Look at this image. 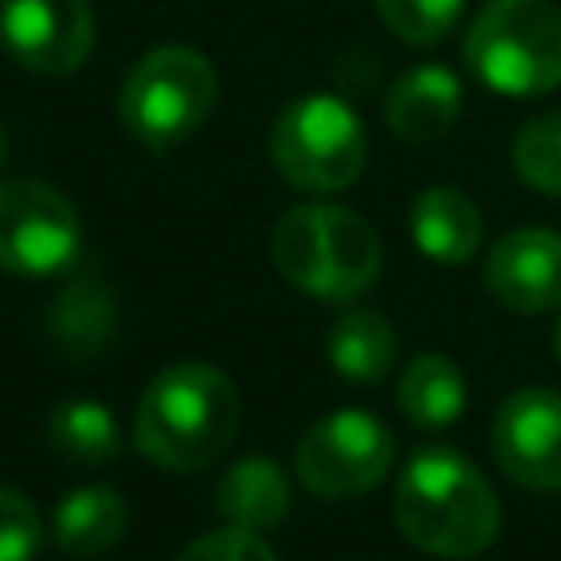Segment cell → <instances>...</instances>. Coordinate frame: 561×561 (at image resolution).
<instances>
[{
	"instance_id": "5b68a950",
	"label": "cell",
	"mask_w": 561,
	"mask_h": 561,
	"mask_svg": "<svg viewBox=\"0 0 561 561\" xmlns=\"http://www.w3.org/2000/svg\"><path fill=\"white\" fill-rule=\"evenodd\" d=\"M219 79L206 53L188 44L149 48L118 88V123L131 140L149 149H171L188 140L215 110Z\"/></svg>"
},
{
	"instance_id": "30bf717a",
	"label": "cell",
	"mask_w": 561,
	"mask_h": 561,
	"mask_svg": "<svg viewBox=\"0 0 561 561\" xmlns=\"http://www.w3.org/2000/svg\"><path fill=\"white\" fill-rule=\"evenodd\" d=\"M0 39L35 75H70L88 61L96 26L88 0H4Z\"/></svg>"
},
{
	"instance_id": "52a82bcc",
	"label": "cell",
	"mask_w": 561,
	"mask_h": 561,
	"mask_svg": "<svg viewBox=\"0 0 561 561\" xmlns=\"http://www.w3.org/2000/svg\"><path fill=\"white\" fill-rule=\"evenodd\" d=\"M390 465H394V438L364 408H337L320 416L294 447L298 482L320 500H355L381 486Z\"/></svg>"
},
{
	"instance_id": "ac0fdd59",
	"label": "cell",
	"mask_w": 561,
	"mask_h": 561,
	"mask_svg": "<svg viewBox=\"0 0 561 561\" xmlns=\"http://www.w3.org/2000/svg\"><path fill=\"white\" fill-rule=\"evenodd\" d=\"M329 364L359 386L381 381L394 368V329L381 311L351 307L329 329Z\"/></svg>"
},
{
	"instance_id": "8fae6325",
	"label": "cell",
	"mask_w": 561,
	"mask_h": 561,
	"mask_svg": "<svg viewBox=\"0 0 561 561\" xmlns=\"http://www.w3.org/2000/svg\"><path fill=\"white\" fill-rule=\"evenodd\" d=\"M486 289L522 316L561 307V232L517 228L504 232L486 254Z\"/></svg>"
},
{
	"instance_id": "9a60e30c",
	"label": "cell",
	"mask_w": 561,
	"mask_h": 561,
	"mask_svg": "<svg viewBox=\"0 0 561 561\" xmlns=\"http://www.w3.org/2000/svg\"><path fill=\"white\" fill-rule=\"evenodd\" d=\"M114 294L101 285V276L75 272L48 307V333L70 359H96L114 337Z\"/></svg>"
},
{
	"instance_id": "2e32d148",
	"label": "cell",
	"mask_w": 561,
	"mask_h": 561,
	"mask_svg": "<svg viewBox=\"0 0 561 561\" xmlns=\"http://www.w3.org/2000/svg\"><path fill=\"white\" fill-rule=\"evenodd\" d=\"M289 500H294L289 478H285V469H280L276 460H267V456H245V460H237V465L219 478V491H215L219 517H224L228 526L254 530V535L280 526L285 513H289Z\"/></svg>"
},
{
	"instance_id": "7a4b0ae2",
	"label": "cell",
	"mask_w": 561,
	"mask_h": 561,
	"mask_svg": "<svg viewBox=\"0 0 561 561\" xmlns=\"http://www.w3.org/2000/svg\"><path fill=\"white\" fill-rule=\"evenodd\" d=\"M241 399L228 373L210 364H171L162 368L136 403V447L145 460L171 473L206 469L237 438Z\"/></svg>"
},
{
	"instance_id": "5bb4252c",
	"label": "cell",
	"mask_w": 561,
	"mask_h": 561,
	"mask_svg": "<svg viewBox=\"0 0 561 561\" xmlns=\"http://www.w3.org/2000/svg\"><path fill=\"white\" fill-rule=\"evenodd\" d=\"M48 530H53V543L66 557L92 561V557L110 552L127 535V500L105 482L75 486V491H66L57 500Z\"/></svg>"
},
{
	"instance_id": "4fadbf2b",
	"label": "cell",
	"mask_w": 561,
	"mask_h": 561,
	"mask_svg": "<svg viewBox=\"0 0 561 561\" xmlns=\"http://www.w3.org/2000/svg\"><path fill=\"white\" fill-rule=\"evenodd\" d=\"M408 228H412L416 250L447 267L469 263L482 245V215H478L473 197H465L451 184H430L425 193H416Z\"/></svg>"
},
{
	"instance_id": "6da1fadb",
	"label": "cell",
	"mask_w": 561,
	"mask_h": 561,
	"mask_svg": "<svg viewBox=\"0 0 561 561\" xmlns=\"http://www.w3.org/2000/svg\"><path fill=\"white\" fill-rule=\"evenodd\" d=\"M399 535L443 561H465L491 548L500 530V500L478 465L456 447H421L394 486Z\"/></svg>"
},
{
	"instance_id": "cb8c5ba5",
	"label": "cell",
	"mask_w": 561,
	"mask_h": 561,
	"mask_svg": "<svg viewBox=\"0 0 561 561\" xmlns=\"http://www.w3.org/2000/svg\"><path fill=\"white\" fill-rule=\"evenodd\" d=\"M552 351H557V359H561V316H557V329H552Z\"/></svg>"
},
{
	"instance_id": "ffe728a7",
	"label": "cell",
	"mask_w": 561,
	"mask_h": 561,
	"mask_svg": "<svg viewBox=\"0 0 561 561\" xmlns=\"http://www.w3.org/2000/svg\"><path fill=\"white\" fill-rule=\"evenodd\" d=\"M513 171L548 197H561V110L526 118L513 136Z\"/></svg>"
},
{
	"instance_id": "7c38bea8",
	"label": "cell",
	"mask_w": 561,
	"mask_h": 561,
	"mask_svg": "<svg viewBox=\"0 0 561 561\" xmlns=\"http://www.w3.org/2000/svg\"><path fill=\"white\" fill-rule=\"evenodd\" d=\"M460 105L465 92L447 66H412L386 96V123L408 145H434L456 127Z\"/></svg>"
},
{
	"instance_id": "e0dca14e",
	"label": "cell",
	"mask_w": 561,
	"mask_h": 561,
	"mask_svg": "<svg viewBox=\"0 0 561 561\" xmlns=\"http://www.w3.org/2000/svg\"><path fill=\"white\" fill-rule=\"evenodd\" d=\"M465 403H469L465 373L447 355L425 351V355L408 359V368L399 377V412L416 430H447V425H456Z\"/></svg>"
},
{
	"instance_id": "44dd1931",
	"label": "cell",
	"mask_w": 561,
	"mask_h": 561,
	"mask_svg": "<svg viewBox=\"0 0 561 561\" xmlns=\"http://www.w3.org/2000/svg\"><path fill=\"white\" fill-rule=\"evenodd\" d=\"M373 4L386 31L412 48L438 44L443 35H451V26L465 13V0H373Z\"/></svg>"
},
{
	"instance_id": "603a6c76",
	"label": "cell",
	"mask_w": 561,
	"mask_h": 561,
	"mask_svg": "<svg viewBox=\"0 0 561 561\" xmlns=\"http://www.w3.org/2000/svg\"><path fill=\"white\" fill-rule=\"evenodd\" d=\"M175 561H276V552L263 543V535L224 526V530H210V535L193 539Z\"/></svg>"
},
{
	"instance_id": "9c48e42d",
	"label": "cell",
	"mask_w": 561,
	"mask_h": 561,
	"mask_svg": "<svg viewBox=\"0 0 561 561\" xmlns=\"http://www.w3.org/2000/svg\"><path fill=\"white\" fill-rule=\"evenodd\" d=\"M495 465L526 491H561V394L522 386L495 408Z\"/></svg>"
},
{
	"instance_id": "d6986e66",
	"label": "cell",
	"mask_w": 561,
	"mask_h": 561,
	"mask_svg": "<svg viewBox=\"0 0 561 561\" xmlns=\"http://www.w3.org/2000/svg\"><path fill=\"white\" fill-rule=\"evenodd\" d=\"M48 443L70 465H105L118 451L114 412L96 399H66L48 416Z\"/></svg>"
},
{
	"instance_id": "ba28073f",
	"label": "cell",
	"mask_w": 561,
	"mask_h": 561,
	"mask_svg": "<svg viewBox=\"0 0 561 561\" xmlns=\"http://www.w3.org/2000/svg\"><path fill=\"white\" fill-rule=\"evenodd\" d=\"M83 219L66 193L44 180H0V272L57 276L79 259Z\"/></svg>"
},
{
	"instance_id": "3957f363",
	"label": "cell",
	"mask_w": 561,
	"mask_h": 561,
	"mask_svg": "<svg viewBox=\"0 0 561 561\" xmlns=\"http://www.w3.org/2000/svg\"><path fill=\"white\" fill-rule=\"evenodd\" d=\"M272 259L294 289L320 302H351L381 276V241L373 224L333 202L285 210L272 228Z\"/></svg>"
},
{
	"instance_id": "277c9868",
	"label": "cell",
	"mask_w": 561,
	"mask_h": 561,
	"mask_svg": "<svg viewBox=\"0 0 561 561\" xmlns=\"http://www.w3.org/2000/svg\"><path fill=\"white\" fill-rule=\"evenodd\" d=\"M465 61L500 96L561 88V9L552 0H486L469 22Z\"/></svg>"
},
{
	"instance_id": "7402d4cb",
	"label": "cell",
	"mask_w": 561,
	"mask_h": 561,
	"mask_svg": "<svg viewBox=\"0 0 561 561\" xmlns=\"http://www.w3.org/2000/svg\"><path fill=\"white\" fill-rule=\"evenodd\" d=\"M39 543H44L39 508L18 486H0V561H35Z\"/></svg>"
},
{
	"instance_id": "8992f818",
	"label": "cell",
	"mask_w": 561,
	"mask_h": 561,
	"mask_svg": "<svg viewBox=\"0 0 561 561\" xmlns=\"http://www.w3.org/2000/svg\"><path fill=\"white\" fill-rule=\"evenodd\" d=\"M267 149H272V167L280 171V180L316 197L351 188L368 162L364 123L333 92H311V96L289 101L280 118L272 123Z\"/></svg>"
},
{
	"instance_id": "d4e9b609",
	"label": "cell",
	"mask_w": 561,
	"mask_h": 561,
	"mask_svg": "<svg viewBox=\"0 0 561 561\" xmlns=\"http://www.w3.org/2000/svg\"><path fill=\"white\" fill-rule=\"evenodd\" d=\"M4 158H9V136H4V127H0V167H4Z\"/></svg>"
}]
</instances>
